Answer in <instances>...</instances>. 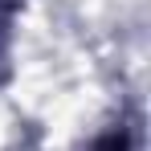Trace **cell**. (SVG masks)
<instances>
[{
    "label": "cell",
    "mask_w": 151,
    "mask_h": 151,
    "mask_svg": "<svg viewBox=\"0 0 151 151\" xmlns=\"http://www.w3.org/2000/svg\"><path fill=\"white\" fill-rule=\"evenodd\" d=\"M90 151H139L135 147V127L131 123H114L110 131H102L98 139H94Z\"/></svg>",
    "instance_id": "1"
}]
</instances>
